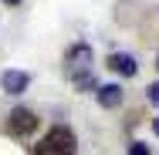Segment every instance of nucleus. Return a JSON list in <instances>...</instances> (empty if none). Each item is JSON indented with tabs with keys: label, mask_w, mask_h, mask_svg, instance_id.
<instances>
[{
	"label": "nucleus",
	"mask_w": 159,
	"mask_h": 155,
	"mask_svg": "<svg viewBox=\"0 0 159 155\" xmlns=\"http://www.w3.org/2000/svg\"><path fill=\"white\" fill-rule=\"evenodd\" d=\"M78 152V138L68 125H54L37 145H34V155H75Z\"/></svg>",
	"instance_id": "obj_1"
},
{
	"label": "nucleus",
	"mask_w": 159,
	"mask_h": 155,
	"mask_svg": "<svg viewBox=\"0 0 159 155\" xmlns=\"http://www.w3.org/2000/svg\"><path fill=\"white\" fill-rule=\"evenodd\" d=\"M64 71H68L71 81L92 74V47H88V44H75V47H68V54H64Z\"/></svg>",
	"instance_id": "obj_2"
},
{
	"label": "nucleus",
	"mask_w": 159,
	"mask_h": 155,
	"mask_svg": "<svg viewBox=\"0 0 159 155\" xmlns=\"http://www.w3.org/2000/svg\"><path fill=\"white\" fill-rule=\"evenodd\" d=\"M95 98H98L102 108H119V105H122V88H119V84H102L95 91Z\"/></svg>",
	"instance_id": "obj_5"
},
{
	"label": "nucleus",
	"mask_w": 159,
	"mask_h": 155,
	"mask_svg": "<svg viewBox=\"0 0 159 155\" xmlns=\"http://www.w3.org/2000/svg\"><path fill=\"white\" fill-rule=\"evenodd\" d=\"M129 155H149V149H146L142 142H132V145H129Z\"/></svg>",
	"instance_id": "obj_7"
},
{
	"label": "nucleus",
	"mask_w": 159,
	"mask_h": 155,
	"mask_svg": "<svg viewBox=\"0 0 159 155\" xmlns=\"http://www.w3.org/2000/svg\"><path fill=\"white\" fill-rule=\"evenodd\" d=\"M149 101L159 105V81H156V84H149Z\"/></svg>",
	"instance_id": "obj_8"
},
{
	"label": "nucleus",
	"mask_w": 159,
	"mask_h": 155,
	"mask_svg": "<svg viewBox=\"0 0 159 155\" xmlns=\"http://www.w3.org/2000/svg\"><path fill=\"white\" fill-rule=\"evenodd\" d=\"M27 84H31V74H27V71L7 67V71L0 74V88H3L7 94H24V91H27Z\"/></svg>",
	"instance_id": "obj_4"
},
{
	"label": "nucleus",
	"mask_w": 159,
	"mask_h": 155,
	"mask_svg": "<svg viewBox=\"0 0 159 155\" xmlns=\"http://www.w3.org/2000/svg\"><path fill=\"white\" fill-rule=\"evenodd\" d=\"M108 67H112L115 74H122V78H132V74L139 71L135 58H129V54H112V58H108Z\"/></svg>",
	"instance_id": "obj_6"
},
{
	"label": "nucleus",
	"mask_w": 159,
	"mask_h": 155,
	"mask_svg": "<svg viewBox=\"0 0 159 155\" xmlns=\"http://www.w3.org/2000/svg\"><path fill=\"white\" fill-rule=\"evenodd\" d=\"M152 131H156V135H159V118H156V122H152Z\"/></svg>",
	"instance_id": "obj_9"
},
{
	"label": "nucleus",
	"mask_w": 159,
	"mask_h": 155,
	"mask_svg": "<svg viewBox=\"0 0 159 155\" xmlns=\"http://www.w3.org/2000/svg\"><path fill=\"white\" fill-rule=\"evenodd\" d=\"M34 128H37V115H34L31 108H14V111H10V118H7V131H10L14 138H27Z\"/></svg>",
	"instance_id": "obj_3"
},
{
	"label": "nucleus",
	"mask_w": 159,
	"mask_h": 155,
	"mask_svg": "<svg viewBox=\"0 0 159 155\" xmlns=\"http://www.w3.org/2000/svg\"><path fill=\"white\" fill-rule=\"evenodd\" d=\"M3 3H10V7H17V3H20V0H3Z\"/></svg>",
	"instance_id": "obj_10"
}]
</instances>
